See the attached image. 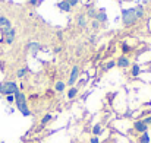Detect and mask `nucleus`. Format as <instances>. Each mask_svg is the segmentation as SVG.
Here are the masks:
<instances>
[{
	"instance_id": "27",
	"label": "nucleus",
	"mask_w": 151,
	"mask_h": 143,
	"mask_svg": "<svg viewBox=\"0 0 151 143\" xmlns=\"http://www.w3.org/2000/svg\"><path fill=\"white\" fill-rule=\"evenodd\" d=\"M91 143H100V140H99L97 137H93V139H91Z\"/></svg>"
},
{
	"instance_id": "15",
	"label": "nucleus",
	"mask_w": 151,
	"mask_h": 143,
	"mask_svg": "<svg viewBox=\"0 0 151 143\" xmlns=\"http://www.w3.org/2000/svg\"><path fill=\"white\" fill-rule=\"evenodd\" d=\"M76 94H78V88H70V89H69V92H68V98H69V99H72V98H75V96H76Z\"/></svg>"
},
{
	"instance_id": "8",
	"label": "nucleus",
	"mask_w": 151,
	"mask_h": 143,
	"mask_svg": "<svg viewBox=\"0 0 151 143\" xmlns=\"http://www.w3.org/2000/svg\"><path fill=\"white\" fill-rule=\"evenodd\" d=\"M28 48L35 54V53H38L40 50H43V46H40L38 43H34V41H32V43H29V44H28Z\"/></svg>"
},
{
	"instance_id": "17",
	"label": "nucleus",
	"mask_w": 151,
	"mask_h": 143,
	"mask_svg": "<svg viewBox=\"0 0 151 143\" xmlns=\"http://www.w3.org/2000/svg\"><path fill=\"white\" fill-rule=\"evenodd\" d=\"M101 132H103L101 124H96V126H94V129H93V133H94L96 136H99V134H101Z\"/></svg>"
},
{
	"instance_id": "13",
	"label": "nucleus",
	"mask_w": 151,
	"mask_h": 143,
	"mask_svg": "<svg viewBox=\"0 0 151 143\" xmlns=\"http://www.w3.org/2000/svg\"><path fill=\"white\" fill-rule=\"evenodd\" d=\"M135 13H137V18H138V19L142 18V16H144V7H142V6H137V7H135Z\"/></svg>"
},
{
	"instance_id": "20",
	"label": "nucleus",
	"mask_w": 151,
	"mask_h": 143,
	"mask_svg": "<svg viewBox=\"0 0 151 143\" xmlns=\"http://www.w3.org/2000/svg\"><path fill=\"white\" fill-rule=\"evenodd\" d=\"M138 73H139V66L135 64V66L132 67V76H138Z\"/></svg>"
},
{
	"instance_id": "7",
	"label": "nucleus",
	"mask_w": 151,
	"mask_h": 143,
	"mask_svg": "<svg viewBox=\"0 0 151 143\" xmlns=\"http://www.w3.org/2000/svg\"><path fill=\"white\" fill-rule=\"evenodd\" d=\"M116 64H117L119 67H128L131 63H129V58H126L125 55H122V57H119V58H117Z\"/></svg>"
},
{
	"instance_id": "12",
	"label": "nucleus",
	"mask_w": 151,
	"mask_h": 143,
	"mask_svg": "<svg viewBox=\"0 0 151 143\" xmlns=\"http://www.w3.org/2000/svg\"><path fill=\"white\" fill-rule=\"evenodd\" d=\"M57 6H59V9H60V10H65V12H69V10H70V6H69V3H66L65 0H63V1H60Z\"/></svg>"
},
{
	"instance_id": "25",
	"label": "nucleus",
	"mask_w": 151,
	"mask_h": 143,
	"mask_svg": "<svg viewBox=\"0 0 151 143\" xmlns=\"http://www.w3.org/2000/svg\"><path fill=\"white\" fill-rule=\"evenodd\" d=\"M6 101H7V102H13V101H15V95H7L6 96Z\"/></svg>"
},
{
	"instance_id": "2",
	"label": "nucleus",
	"mask_w": 151,
	"mask_h": 143,
	"mask_svg": "<svg viewBox=\"0 0 151 143\" xmlns=\"http://www.w3.org/2000/svg\"><path fill=\"white\" fill-rule=\"evenodd\" d=\"M19 91V86L15 83V82H4V83H0V94L3 95H15L16 92Z\"/></svg>"
},
{
	"instance_id": "26",
	"label": "nucleus",
	"mask_w": 151,
	"mask_h": 143,
	"mask_svg": "<svg viewBox=\"0 0 151 143\" xmlns=\"http://www.w3.org/2000/svg\"><path fill=\"white\" fill-rule=\"evenodd\" d=\"M142 121H144V123H145V124L148 126V124H151V117H148V118H145V120H142Z\"/></svg>"
},
{
	"instance_id": "6",
	"label": "nucleus",
	"mask_w": 151,
	"mask_h": 143,
	"mask_svg": "<svg viewBox=\"0 0 151 143\" xmlns=\"http://www.w3.org/2000/svg\"><path fill=\"white\" fill-rule=\"evenodd\" d=\"M134 127H135V130L137 132H139V133H145L147 132V124L144 123V121H135V124H134Z\"/></svg>"
},
{
	"instance_id": "23",
	"label": "nucleus",
	"mask_w": 151,
	"mask_h": 143,
	"mask_svg": "<svg viewBox=\"0 0 151 143\" xmlns=\"http://www.w3.org/2000/svg\"><path fill=\"white\" fill-rule=\"evenodd\" d=\"M91 26H93L94 29H99V26H100V22H99L97 19H94V21L91 22Z\"/></svg>"
},
{
	"instance_id": "14",
	"label": "nucleus",
	"mask_w": 151,
	"mask_h": 143,
	"mask_svg": "<svg viewBox=\"0 0 151 143\" xmlns=\"http://www.w3.org/2000/svg\"><path fill=\"white\" fill-rule=\"evenodd\" d=\"M76 22H78V25H79V26H85V25H87V19H85V16H84V15H79V16H78V19H76Z\"/></svg>"
},
{
	"instance_id": "28",
	"label": "nucleus",
	"mask_w": 151,
	"mask_h": 143,
	"mask_svg": "<svg viewBox=\"0 0 151 143\" xmlns=\"http://www.w3.org/2000/svg\"><path fill=\"white\" fill-rule=\"evenodd\" d=\"M123 51L126 53V51H129V46H126V44H123Z\"/></svg>"
},
{
	"instance_id": "21",
	"label": "nucleus",
	"mask_w": 151,
	"mask_h": 143,
	"mask_svg": "<svg viewBox=\"0 0 151 143\" xmlns=\"http://www.w3.org/2000/svg\"><path fill=\"white\" fill-rule=\"evenodd\" d=\"M50 120H51V115H50V114H47V115H44V117H43V120H41V124H47Z\"/></svg>"
},
{
	"instance_id": "5",
	"label": "nucleus",
	"mask_w": 151,
	"mask_h": 143,
	"mask_svg": "<svg viewBox=\"0 0 151 143\" xmlns=\"http://www.w3.org/2000/svg\"><path fill=\"white\" fill-rule=\"evenodd\" d=\"M78 75H79V67L78 66H73V69L70 72V76L68 79V85H73L76 82V79H78Z\"/></svg>"
},
{
	"instance_id": "24",
	"label": "nucleus",
	"mask_w": 151,
	"mask_h": 143,
	"mask_svg": "<svg viewBox=\"0 0 151 143\" xmlns=\"http://www.w3.org/2000/svg\"><path fill=\"white\" fill-rule=\"evenodd\" d=\"M65 1H66V3H69V6L72 7V6H75V4H76L79 0H65Z\"/></svg>"
},
{
	"instance_id": "1",
	"label": "nucleus",
	"mask_w": 151,
	"mask_h": 143,
	"mask_svg": "<svg viewBox=\"0 0 151 143\" xmlns=\"http://www.w3.org/2000/svg\"><path fill=\"white\" fill-rule=\"evenodd\" d=\"M15 102H16L18 110H19L25 117H28V115L31 114V111L28 110V105H27V98H25V95H24L21 91H18V92L15 94Z\"/></svg>"
},
{
	"instance_id": "22",
	"label": "nucleus",
	"mask_w": 151,
	"mask_h": 143,
	"mask_svg": "<svg viewBox=\"0 0 151 143\" xmlns=\"http://www.w3.org/2000/svg\"><path fill=\"white\" fill-rule=\"evenodd\" d=\"M88 16L96 19V16H97V10H96V9H90V10H88Z\"/></svg>"
},
{
	"instance_id": "11",
	"label": "nucleus",
	"mask_w": 151,
	"mask_h": 143,
	"mask_svg": "<svg viewBox=\"0 0 151 143\" xmlns=\"http://www.w3.org/2000/svg\"><path fill=\"white\" fill-rule=\"evenodd\" d=\"M138 142L139 143H150V134H148L147 132H145V133H142V134L139 136Z\"/></svg>"
},
{
	"instance_id": "4",
	"label": "nucleus",
	"mask_w": 151,
	"mask_h": 143,
	"mask_svg": "<svg viewBox=\"0 0 151 143\" xmlns=\"http://www.w3.org/2000/svg\"><path fill=\"white\" fill-rule=\"evenodd\" d=\"M1 32H3V35H4V41H6L7 44H12V43H13V40H15L16 31H15L13 28H3V29H1Z\"/></svg>"
},
{
	"instance_id": "18",
	"label": "nucleus",
	"mask_w": 151,
	"mask_h": 143,
	"mask_svg": "<svg viewBox=\"0 0 151 143\" xmlns=\"http://www.w3.org/2000/svg\"><path fill=\"white\" fill-rule=\"evenodd\" d=\"M65 89V83L63 82H56V91L57 92H63Z\"/></svg>"
},
{
	"instance_id": "9",
	"label": "nucleus",
	"mask_w": 151,
	"mask_h": 143,
	"mask_svg": "<svg viewBox=\"0 0 151 143\" xmlns=\"http://www.w3.org/2000/svg\"><path fill=\"white\" fill-rule=\"evenodd\" d=\"M96 19H97L99 22H106V21H107V15H106V12H104V10H99Z\"/></svg>"
},
{
	"instance_id": "19",
	"label": "nucleus",
	"mask_w": 151,
	"mask_h": 143,
	"mask_svg": "<svg viewBox=\"0 0 151 143\" xmlns=\"http://www.w3.org/2000/svg\"><path fill=\"white\" fill-rule=\"evenodd\" d=\"M114 64H116L114 61H109V63H106V66L103 67V70H104V72H107V70H110L111 67H114Z\"/></svg>"
},
{
	"instance_id": "10",
	"label": "nucleus",
	"mask_w": 151,
	"mask_h": 143,
	"mask_svg": "<svg viewBox=\"0 0 151 143\" xmlns=\"http://www.w3.org/2000/svg\"><path fill=\"white\" fill-rule=\"evenodd\" d=\"M0 26H3V28H12L10 26V21L7 18H4V16H0Z\"/></svg>"
},
{
	"instance_id": "29",
	"label": "nucleus",
	"mask_w": 151,
	"mask_h": 143,
	"mask_svg": "<svg viewBox=\"0 0 151 143\" xmlns=\"http://www.w3.org/2000/svg\"><path fill=\"white\" fill-rule=\"evenodd\" d=\"M29 1H31V4H37L38 3V0H29Z\"/></svg>"
},
{
	"instance_id": "30",
	"label": "nucleus",
	"mask_w": 151,
	"mask_h": 143,
	"mask_svg": "<svg viewBox=\"0 0 151 143\" xmlns=\"http://www.w3.org/2000/svg\"><path fill=\"white\" fill-rule=\"evenodd\" d=\"M0 143H3V142H0Z\"/></svg>"
},
{
	"instance_id": "3",
	"label": "nucleus",
	"mask_w": 151,
	"mask_h": 143,
	"mask_svg": "<svg viewBox=\"0 0 151 143\" xmlns=\"http://www.w3.org/2000/svg\"><path fill=\"white\" fill-rule=\"evenodd\" d=\"M122 18H123V23L125 25H132L138 18L135 13V9H125L122 10Z\"/></svg>"
},
{
	"instance_id": "16",
	"label": "nucleus",
	"mask_w": 151,
	"mask_h": 143,
	"mask_svg": "<svg viewBox=\"0 0 151 143\" xmlns=\"http://www.w3.org/2000/svg\"><path fill=\"white\" fill-rule=\"evenodd\" d=\"M27 73H28V69H27V67H24V69H21V70H18V73H16V76H18L19 79H22V78H24V76H25Z\"/></svg>"
}]
</instances>
